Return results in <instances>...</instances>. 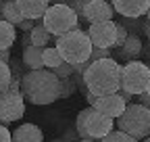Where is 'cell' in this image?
<instances>
[{
	"mask_svg": "<svg viewBox=\"0 0 150 142\" xmlns=\"http://www.w3.org/2000/svg\"><path fill=\"white\" fill-rule=\"evenodd\" d=\"M42 61H44V67H46V69H54V67H59L61 63H65V59L61 57V52H59V48H56V46H50V48L44 46V50H42Z\"/></svg>",
	"mask_w": 150,
	"mask_h": 142,
	"instance_id": "ffe728a7",
	"label": "cell"
},
{
	"mask_svg": "<svg viewBox=\"0 0 150 142\" xmlns=\"http://www.w3.org/2000/svg\"><path fill=\"white\" fill-rule=\"evenodd\" d=\"M148 69H150V63H148Z\"/></svg>",
	"mask_w": 150,
	"mask_h": 142,
	"instance_id": "f35d334b",
	"label": "cell"
},
{
	"mask_svg": "<svg viewBox=\"0 0 150 142\" xmlns=\"http://www.w3.org/2000/svg\"><path fill=\"white\" fill-rule=\"evenodd\" d=\"M150 82V69L142 61H127L123 65V73H121V88L134 96L146 92V86Z\"/></svg>",
	"mask_w": 150,
	"mask_h": 142,
	"instance_id": "8992f818",
	"label": "cell"
},
{
	"mask_svg": "<svg viewBox=\"0 0 150 142\" xmlns=\"http://www.w3.org/2000/svg\"><path fill=\"white\" fill-rule=\"evenodd\" d=\"M136 100H138V102H142L144 107H148V109H150V94H148V92L138 94V96H136Z\"/></svg>",
	"mask_w": 150,
	"mask_h": 142,
	"instance_id": "f546056e",
	"label": "cell"
},
{
	"mask_svg": "<svg viewBox=\"0 0 150 142\" xmlns=\"http://www.w3.org/2000/svg\"><path fill=\"white\" fill-rule=\"evenodd\" d=\"M119 96L125 100V102H131V100H134L136 96L134 94H131V92H127V90H123V88H119Z\"/></svg>",
	"mask_w": 150,
	"mask_h": 142,
	"instance_id": "4dcf8cb0",
	"label": "cell"
},
{
	"mask_svg": "<svg viewBox=\"0 0 150 142\" xmlns=\"http://www.w3.org/2000/svg\"><path fill=\"white\" fill-rule=\"evenodd\" d=\"M56 48H59L61 57L67 63H83L92 55L94 44L90 40L88 31L75 27L73 31H67V33L56 38Z\"/></svg>",
	"mask_w": 150,
	"mask_h": 142,
	"instance_id": "3957f363",
	"label": "cell"
},
{
	"mask_svg": "<svg viewBox=\"0 0 150 142\" xmlns=\"http://www.w3.org/2000/svg\"><path fill=\"white\" fill-rule=\"evenodd\" d=\"M142 142H150V136H146V138H144V140H142Z\"/></svg>",
	"mask_w": 150,
	"mask_h": 142,
	"instance_id": "74e56055",
	"label": "cell"
},
{
	"mask_svg": "<svg viewBox=\"0 0 150 142\" xmlns=\"http://www.w3.org/2000/svg\"><path fill=\"white\" fill-rule=\"evenodd\" d=\"M23 115H25L23 92H11V90L0 92V123L2 126H8V123L21 119Z\"/></svg>",
	"mask_w": 150,
	"mask_h": 142,
	"instance_id": "52a82bcc",
	"label": "cell"
},
{
	"mask_svg": "<svg viewBox=\"0 0 150 142\" xmlns=\"http://www.w3.org/2000/svg\"><path fill=\"white\" fill-rule=\"evenodd\" d=\"M79 142H98V140H94V138H79Z\"/></svg>",
	"mask_w": 150,
	"mask_h": 142,
	"instance_id": "e575fe53",
	"label": "cell"
},
{
	"mask_svg": "<svg viewBox=\"0 0 150 142\" xmlns=\"http://www.w3.org/2000/svg\"><path fill=\"white\" fill-rule=\"evenodd\" d=\"M146 19L150 21V6H148V11H146Z\"/></svg>",
	"mask_w": 150,
	"mask_h": 142,
	"instance_id": "d590c367",
	"label": "cell"
},
{
	"mask_svg": "<svg viewBox=\"0 0 150 142\" xmlns=\"http://www.w3.org/2000/svg\"><path fill=\"white\" fill-rule=\"evenodd\" d=\"M0 19H4L13 25H19L25 19L17 6V0H0Z\"/></svg>",
	"mask_w": 150,
	"mask_h": 142,
	"instance_id": "2e32d148",
	"label": "cell"
},
{
	"mask_svg": "<svg viewBox=\"0 0 150 142\" xmlns=\"http://www.w3.org/2000/svg\"><path fill=\"white\" fill-rule=\"evenodd\" d=\"M52 71H54V73L59 75V77H71V75L75 73V71H73V63H67V61L61 63L59 67H54Z\"/></svg>",
	"mask_w": 150,
	"mask_h": 142,
	"instance_id": "484cf974",
	"label": "cell"
},
{
	"mask_svg": "<svg viewBox=\"0 0 150 142\" xmlns=\"http://www.w3.org/2000/svg\"><path fill=\"white\" fill-rule=\"evenodd\" d=\"M75 88H77V84H75L73 75L71 77H61V98H69L75 92Z\"/></svg>",
	"mask_w": 150,
	"mask_h": 142,
	"instance_id": "603a6c76",
	"label": "cell"
},
{
	"mask_svg": "<svg viewBox=\"0 0 150 142\" xmlns=\"http://www.w3.org/2000/svg\"><path fill=\"white\" fill-rule=\"evenodd\" d=\"M146 92H148V94H150V82H148V86H146Z\"/></svg>",
	"mask_w": 150,
	"mask_h": 142,
	"instance_id": "8d00e7d4",
	"label": "cell"
},
{
	"mask_svg": "<svg viewBox=\"0 0 150 142\" xmlns=\"http://www.w3.org/2000/svg\"><path fill=\"white\" fill-rule=\"evenodd\" d=\"M29 36H31V46H40V48L48 46V44H50V40L54 38V36L46 29V25L42 23V19L35 23V27L29 31Z\"/></svg>",
	"mask_w": 150,
	"mask_h": 142,
	"instance_id": "d6986e66",
	"label": "cell"
},
{
	"mask_svg": "<svg viewBox=\"0 0 150 142\" xmlns=\"http://www.w3.org/2000/svg\"><path fill=\"white\" fill-rule=\"evenodd\" d=\"M13 73H11V65L6 61H0V92H4L8 88V82H11Z\"/></svg>",
	"mask_w": 150,
	"mask_h": 142,
	"instance_id": "7402d4cb",
	"label": "cell"
},
{
	"mask_svg": "<svg viewBox=\"0 0 150 142\" xmlns=\"http://www.w3.org/2000/svg\"><path fill=\"white\" fill-rule=\"evenodd\" d=\"M0 61H11V50H0Z\"/></svg>",
	"mask_w": 150,
	"mask_h": 142,
	"instance_id": "1f68e13d",
	"label": "cell"
},
{
	"mask_svg": "<svg viewBox=\"0 0 150 142\" xmlns=\"http://www.w3.org/2000/svg\"><path fill=\"white\" fill-rule=\"evenodd\" d=\"M106 57H112V55H110V48H100V46H94V48H92V55L86 59V63H88V67H90L94 61H98V59H106Z\"/></svg>",
	"mask_w": 150,
	"mask_h": 142,
	"instance_id": "d4e9b609",
	"label": "cell"
},
{
	"mask_svg": "<svg viewBox=\"0 0 150 142\" xmlns=\"http://www.w3.org/2000/svg\"><path fill=\"white\" fill-rule=\"evenodd\" d=\"M121 23L127 27L129 33H138V31H142V27H144L142 17H138V19H134V17H123V21H121Z\"/></svg>",
	"mask_w": 150,
	"mask_h": 142,
	"instance_id": "cb8c5ba5",
	"label": "cell"
},
{
	"mask_svg": "<svg viewBox=\"0 0 150 142\" xmlns=\"http://www.w3.org/2000/svg\"><path fill=\"white\" fill-rule=\"evenodd\" d=\"M142 31L146 33V38H148V42H150V21H148V19L144 21V27H142Z\"/></svg>",
	"mask_w": 150,
	"mask_h": 142,
	"instance_id": "d6a6232c",
	"label": "cell"
},
{
	"mask_svg": "<svg viewBox=\"0 0 150 142\" xmlns=\"http://www.w3.org/2000/svg\"><path fill=\"white\" fill-rule=\"evenodd\" d=\"M127 36H129L127 27L123 23H117V40H115V46H112V48H121L125 44V40H127Z\"/></svg>",
	"mask_w": 150,
	"mask_h": 142,
	"instance_id": "4316f807",
	"label": "cell"
},
{
	"mask_svg": "<svg viewBox=\"0 0 150 142\" xmlns=\"http://www.w3.org/2000/svg\"><path fill=\"white\" fill-rule=\"evenodd\" d=\"M117 50V57L123 59V61H136L138 57H142V50H144V44L140 40L138 33H129L127 40L121 48H115Z\"/></svg>",
	"mask_w": 150,
	"mask_h": 142,
	"instance_id": "5bb4252c",
	"label": "cell"
},
{
	"mask_svg": "<svg viewBox=\"0 0 150 142\" xmlns=\"http://www.w3.org/2000/svg\"><path fill=\"white\" fill-rule=\"evenodd\" d=\"M88 36L94 46L100 48H112L117 40V23L115 21H100V23H90Z\"/></svg>",
	"mask_w": 150,
	"mask_h": 142,
	"instance_id": "ba28073f",
	"label": "cell"
},
{
	"mask_svg": "<svg viewBox=\"0 0 150 142\" xmlns=\"http://www.w3.org/2000/svg\"><path fill=\"white\" fill-rule=\"evenodd\" d=\"M35 23H38V21H33V19H23L21 23L17 25V27L21 29V31H31V29L35 27Z\"/></svg>",
	"mask_w": 150,
	"mask_h": 142,
	"instance_id": "f1b7e54d",
	"label": "cell"
},
{
	"mask_svg": "<svg viewBox=\"0 0 150 142\" xmlns=\"http://www.w3.org/2000/svg\"><path fill=\"white\" fill-rule=\"evenodd\" d=\"M86 128H88V134L90 138L94 140H102L108 132L115 130V119L96 111L94 107H90V113H88V121H86Z\"/></svg>",
	"mask_w": 150,
	"mask_h": 142,
	"instance_id": "9c48e42d",
	"label": "cell"
},
{
	"mask_svg": "<svg viewBox=\"0 0 150 142\" xmlns=\"http://www.w3.org/2000/svg\"><path fill=\"white\" fill-rule=\"evenodd\" d=\"M112 9L121 17H146V11L150 6V0H110Z\"/></svg>",
	"mask_w": 150,
	"mask_h": 142,
	"instance_id": "7c38bea8",
	"label": "cell"
},
{
	"mask_svg": "<svg viewBox=\"0 0 150 142\" xmlns=\"http://www.w3.org/2000/svg\"><path fill=\"white\" fill-rule=\"evenodd\" d=\"M17 40V25L0 19V50H11Z\"/></svg>",
	"mask_w": 150,
	"mask_h": 142,
	"instance_id": "ac0fdd59",
	"label": "cell"
},
{
	"mask_svg": "<svg viewBox=\"0 0 150 142\" xmlns=\"http://www.w3.org/2000/svg\"><path fill=\"white\" fill-rule=\"evenodd\" d=\"M86 100H88V104H94V100H96V94L88 92V94H86Z\"/></svg>",
	"mask_w": 150,
	"mask_h": 142,
	"instance_id": "836d02e7",
	"label": "cell"
},
{
	"mask_svg": "<svg viewBox=\"0 0 150 142\" xmlns=\"http://www.w3.org/2000/svg\"><path fill=\"white\" fill-rule=\"evenodd\" d=\"M42 50H44V48H40V46H27V48H23V65L27 67V71L44 69Z\"/></svg>",
	"mask_w": 150,
	"mask_h": 142,
	"instance_id": "e0dca14e",
	"label": "cell"
},
{
	"mask_svg": "<svg viewBox=\"0 0 150 142\" xmlns=\"http://www.w3.org/2000/svg\"><path fill=\"white\" fill-rule=\"evenodd\" d=\"M13 142H44V134L33 123H23L13 132Z\"/></svg>",
	"mask_w": 150,
	"mask_h": 142,
	"instance_id": "9a60e30c",
	"label": "cell"
},
{
	"mask_svg": "<svg viewBox=\"0 0 150 142\" xmlns=\"http://www.w3.org/2000/svg\"><path fill=\"white\" fill-rule=\"evenodd\" d=\"M0 142H13V134L8 132L6 126H2V123H0Z\"/></svg>",
	"mask_w": 150,
	"mask_h": 142,
	"instance_id": "83f0119b",
	"label": "cell"
},
{
	"mask_svg": "<svg viewBox=\"0 0 150 142\" xmlns=\"http://www.w3.org/2000/svg\"><path fill=\"white\" fill-rule=\"evenodd\" d=\"M17 6L25 19L40 21L50 6V0H17Z\"/></svg>",
	"mask_w": 150,
	"mask_h": 142,
	"instance_id": "4fadbf2b",
	"label": "cell"
},
{
	"mask_svg": "<svg viewBox=\"0 0 150 142\" xmlns=\"http://www.w3.org/2000/svg\"><path fill=\"white\" fill-rule=\"evenodd\" d=\"M21 92L31 104H52L61 98V77L46 67L27 71L21 80Z\"/></svg>",
	"mask_w": 150,
	"mask_h": 142,
	"instance_id": "6da1fadb",
	"label": "cell"
},
{
	"mask_svg": "<svg viewBox=\"0 0 150 142\" xmlns=\"http://www.w3.org/2000/svg\"><path fill=\"white\" fill-rule=\"evenodd\" d=\"M100 142H138V140H136L134 136L121 132V130H112V132H108Z\"/></svg>",
	"mask_w": 150,
	"mask_h": 142,
	"instance_id": "44dd1931",
	"label": "cell"
},
{
	"mask_svg": "<svg viewBox=\"0 0 150 142\" xmlns=\"http://www.w3.org/2000/svg\"><path fill=\"white\" fill-rule=\"evenodd\" d=\"M121 73H123V65L117 63L112 57H106V59L94 61L86 69L83 82L88 90L96 96L112 94V92H119L121 88Z\"/></svg>",
	"mask_w": 150,
	"mask_h": 142,
	"instance_id": "7a4b0ae2",
	"label": "cell"
},
{
	"mask_svg": "<svg viewBox=\"0 0 150 142\" xmlns=\"http://www.w3.org/2000/svg\"><path fill=\"white\" fill-rule=\"evenodd\" d=\"M42 23L46 25V29L54 38H59V36L79 27V19L69 4H50L48 11L42 17Z\"/></svg>",
	"mask_w": 150,
	"mask_h": 142,
	"instance_id": "5b68a950",
	"label": "cell"
},
{
	"mask_svg": "<svg viewBox=\"0 0 150 142\" xmlns=\"http://www.w3.org/2000/svg\"><path fill=\"white\" fill-rule=\"evenodd\" d=\"M115 9L108 0H92L83 9V19L88 23H100V21H112Z\"/></svg>",
	"mask_w": 150,
	"mask_h": 142,
	"instance_id": "8fae6325",
	"label": "cell"
},
{
	"mask_svg": "<svg viewBox=\"0 0 150 142\" xmlns=\"http://www.w3.org/2000/svg\"><path fill=\"white\" fill-rule=\"evenodd\" d=\"M92 107H94L96 111H100V113H104V115H108V117H112V119H117V117L123 115L127 102L119 96V92H112V94L96 96V100H94Z\"/></svg>",
	"mask_w": 150,
	"mask_h": 142,
	"instance_id": "30bf717a",
	"label": "cell"
},
{
	"mask_svg": "<svg viewBox=\"0 0 150 142\" xmlns=\"http://www.w3.org/2000/svg\"><path fill=\"white\" fill-rule=\"evenodd\" d=\"M117 130L144 140L150 134V109L142 102H127L121 117H117Z\"/></svg>",
	"mask_w": 150,
	"mask_h": 142,
	"instance_id": "277c9868",
	"label": "cell"
}]
</instances>
